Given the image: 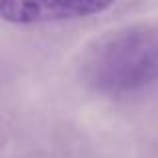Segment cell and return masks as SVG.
<instances>
[{
  "label": "cell",
  "mask_w": 158,
  "mask_h": 158,
  "mask_svg": "<svg viewBox=\"0 0 158 158\" xmlns=\"http://www.w3.org/2000/svg\"><path fill=\"white\" fill-rule=\"evenodd\" d=\"M116 0H0V18L12 24H40L84 18L106 10Z\"/></svg>",
  "instance_id": "2"
},
{
  "label": "cell",
  "mask_w": 158,
  "mask_h": 158,
  "mask_svg": "<svg viewBox=\"0 0 158 158\" xmlns=\"http://www.w3.org/2000/svg\"><path fill=\"white\" fill-rule=\"evenodd\" d=\"M88 80L106 94H128L158 80V38L148 30H124L90 54Z\"/></svg>",
  "instance_id": "1"
}]
</instances>
